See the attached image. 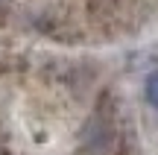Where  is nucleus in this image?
<instances>
[{
	"label": "nucleus",
	"mask_w": 158,
	"mask_h": 155,
	"mask_svg": "<svg viewBox=\"0 0 158 155\" xmlns=\"http://www.w3.org/2000/svg\"><path fill=\"white\" fill-rule=\"evenodd\" d=\"M143 100H147L149 108L158 111V70H152L147 76V82H143Z\"/></svg>",
	"instance_id": "obj_1"
}]
</instances>
